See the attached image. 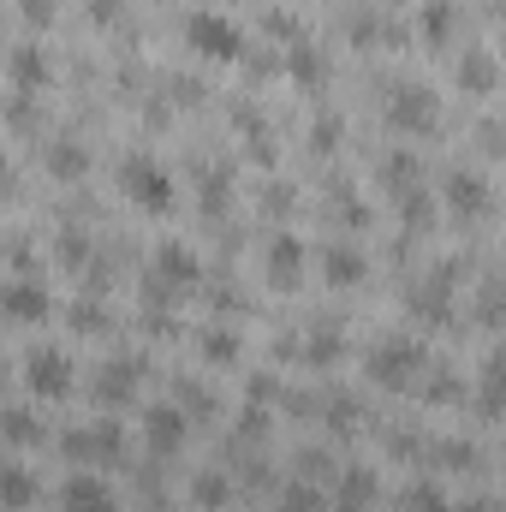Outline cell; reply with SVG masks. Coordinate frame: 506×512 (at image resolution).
<instances>
[{
    "instance_id": "obj_1",
    "label": "cell",
    "mask_w": 506,
    "mask_h": 512,
    "mask_svg": "<svg viewBox=\"0 0 506 512\" xmlns=\"http://www.w3.org/2000/svg\"><path fill=\"white\" fill-rule=\"evenodd\" d=\"M185 42H191V54H197V60H209V66H227V60H239V48H245L239 24H233V18H221V12H191Z\"/></svg>"
},
{
    "instance_id": "obj_2",
    "label": "cell",
    "mask_w": 506,
    "mask_h": 512,
    "mask_svg": "<svg viewBox=\"0 0 506 512\" xmlns=\"http://www.w3.org/2000/svg\"><path fill=\"white\" fill-rule=\"evenodd\" d=\"M120 191H126V203H137L143 215H167V209H173V179H167L149 155L120 161Z\"/></svg>"
},
{
    "instance_id": "obj_3",
    "label": "cell",
    "mask_w": 506,
    "mask_h": 512,
    "mask_svg": "<svg viewBox=\"0 0 506 512\" xmlns=\"http://www.w3.org/2000/svg\"><path fill=\"white\" fill-rule=\"evenodd\" d=\"M24 387H30V399H66V393L78 387L72 352H60V346H36V352L24 358Z\"/></svg>"
},
{
    "instance_id": "obj_4",
    "label": "cell",
    "mask_w": 506,
    "mask_h": 512,
    "mask_svg": "<svg viewBox=\"0 0 506 512\" xmlns=\"http://www.w3.org/2000/svg\"><path fill=\"white\" fill-rule=\"evenodd\" d=\"M120 423L114 417H102V423H84V429H72L66 435V453L72 459H84V465H108V459H120Z\"/></svg>"
},
{
    "instance_id": "obj_5",
    "label": "cell",
    "mask_w": 506,
    "mask_h": 512,
    "mask_svg": "<svg viewBox=\"0 0 506 512\" xmlns=\"http://www.w3.org/2000/svg\"><path fill=\"white\" fill-rule=\"evenodd\" d=\"M60 512H114V489H108L102 477L78 471V477H66V489H60Z\"/></svg>"
},
{
    "instance_id": "obj_6",
    "label": "cell",
    "mask_w": 506,
    "mask_h": 512,
    "mask_svg": "<svg viewBox=\"0 0 506 512\" xmlns=\"http://www.w3.org/2000/svg\"><path fill=\"white\" fill-rule=\"evenodd\" d=\"M143 441H149L155 453H179V441H185V411H179V405H149V411H143Z\"/></svg>"
},
{
    "instance_id": "obj_7",
    "label": "cell",
    "mask_w": 506,
    "mask_h": 512,
    "mask_svg": "<svg viewBox=\"0 0 506 512\" xmlns=\"http://www.w3.org/2000/svg\"><path fill=\"white\" fill-rule=\"evenodd\" d=\"M393 126H399V131H429V126H435V96H429L423 84L393 90Z\"/></svg>"
},
{
    "instance_id": "obj_8",
    "label": "cell",
    "mask_w": 506,
    "mask_h": 512,
    "mask_svg": "<svg viewBox=\"0 0 506 512\" xmlns=\"http://www.w3.org/2000/svg\"><path fill=\"white\" fill-rule=\"evenodd\" d=\"M370 370H376V382L399 387L411 370H417V352L405 346V340H387V346H376V358H370Z\"/></svg>"
},
{
    "instance_id": "obj_9",
    "label": "cell",
    "mask_w": 506,
    "mask_h": 512,
    "mask_svg": "<svg viewBox=\"0 0 506 512\" xmlns=\"http://www.w3.org/2000/svg\"><path fill=\"white\" fill-rule=\"evenodd\" d=\"M6 310H12V322H42V316H48V286L12 280V286H6Z\"/></svg>"
},
{
    "instance_id": "obj_10",
    "label": "cell",
    "mask_w": 506,
    "mask_h": 512,
    "mask_svg": "<svg viewBox=\"0 0 506 512\" xmlns=\"http://www.w3.org/2000/svg\"><path fill=\"white\" fill-rule=\"evenodd\" d=\"M447 203H453L459 215H483V209H489V185H483L477 173H453V179H447Z\"/></svg>"
},
{
    "instance_id": "obj_11",
    "label": "cell",
    "mask_w": 506,
    "mask_h": 512,
    "mask_svg": "<svg viewBox=\"0 0 506 512\" xmlns=\"http://www.w3.org/2000/svg\"><path fill=\"white\" fill-rule=\"evenodd\" d=\"M477 399H483V411H489V417H506V352H495V358L483 364Z\"/></svg>"
},
{
    "instance_id": "obj_12",
    "label": "cell",
    "mask_w": 506,
    "mask_h": 512,
    "mask_svg": "<svg viewBox=\"0 0 506 512\" xmlns=\"http://www.w3.org/2000/svg\"><path fill=\"white\" fill-rule=\"evenodd\" d=\"M161 280H173V286H185V280H197V256L185 251V245H161Z\"/></svg>"
},
{
    "instance_id": "obj_13",
    "label": "cell",
    "mask_w": 506,
    "mask_h": 512,
    "mask_svg": "<svg viewBox=\"0 0 506 512\" xmlns=\"http://www.w3.org/2000/svg\"><path fill=\"white\" fill-rule=\"evenodd\" d=\"M12 84H18V90L48 84V66H42V54H36V48H12Z\"/></svg>"
},
{
    "instance_id": "obj_14",
    "label": "cell",
    "mask_w": 506,
    "mask_h": 512,
    "mask_svg": "<svg viewBox=\"0 0 506 512\" xmlns=\"http://www.w3.org/2000/svg\"><path fill=\"white\" fill-rule=\"evenodd\" d=\"M0 489H6V507L12 512H24L36 501V477H30L24 465H6V483H0Z\"/></svg>"
},
{
    "instance_id": "obj_15",
    "label": "cell",
    "mask_w": 506,
    "mask_h": 512,
    "mask_svg": "<svg viewBox=\"0 0 506 512\" xmlns=\"http://www.w3.org/2000/svg\"><path fill=\"white\" fill-rule=\"evenodd\" d=\"M48 173H54V179H78V173H84V149H78V143H54V149H48Z\"/></svg>"
},
{
    "instance_id": "obj_16",
    "label": "cell",
    "mask_w": 506,
    "mask_h": 512,
    "mask_svg": "<svg viewBox=\"0 0 506 512\" xmlns=\"http://www.w3.org/2000/svg\"><path fill=\"white\" fill-rule=\"evenodd\" d=\"M405 512H453V507H447V495H441L435 483H417V489L405 495Z\"/></svg>"
},
{
    "instance_id": "obj_17",
    "label": "cell",
    "mask_w": 506,
    "mask_h": 512,
    "mask_svg": "<svg viewBox=\"0 0 506 512\" xmlns=\"http://www.w3.org/2000/svg\"><path fill=\"white\" fill-rule=\"evenodd\" d=\"M459 78H465L471 90H489V84H495V60H489V54H471V60L459 66Z\"/></svg>"
},
{
    "instance_id": "obj_18",
    "label": "cell",
    "mask_w": 506,
    "mask_h": 512,
    "mask_svg": "<svg viewBox=\"0 0 506 512\" xmlns=\"http://www.w3.org/2000/svg\"><path fill=\"white\" fill-rule=\"evenodd\" d=\"M358 274H364L358 251H346V245H340V251H328V280H358Z\"/></svg>"
},
{
    "instance_id": "obj_19",
    "label": "cell",
    "mask_w": 506,
    "mask_h": 512,
    "mask_svg": "<svg viewBox=\"0 0 506 512\" xmlns=\"http://www.w3.org/2000/svg\"><path fill=\"white\" fill-rule=\"evenodd\" d=\"M370 489H376V477H370V471H352V477H346V495H340V501L358 512L364 501H370Z\"/></svg>"
},
{
    "instance_id": "obj_20",
    "label": "cell",
    "mask_w": 506,
    "mask_h": 512,
    "mask_svg": "<svg viewBox=\"0 0 506 512\" xmlns=\"http://www.w3.org/2000/svg\"><path fill=\"white\" fill-rule=\"evenodd\" d=\"M292 274H298V245L280 239V245H274V280H292Z\"/></svg>"
},
{
    "instance_id": "obj_21",
    "label": "cell",
    "mask_w": 506,
    "mask_h": 512,
    "mask_svg": "<svg viewBox=\"0 0 506 512\" xmlns=\"http://www.w3.org/2000/svg\"><path fill=\"white\" fill-rule=\"evenodd\" d=\"M90 12H96L102 24H114V12H120V0H90Z\"/></svg>"
}]
</instances>
